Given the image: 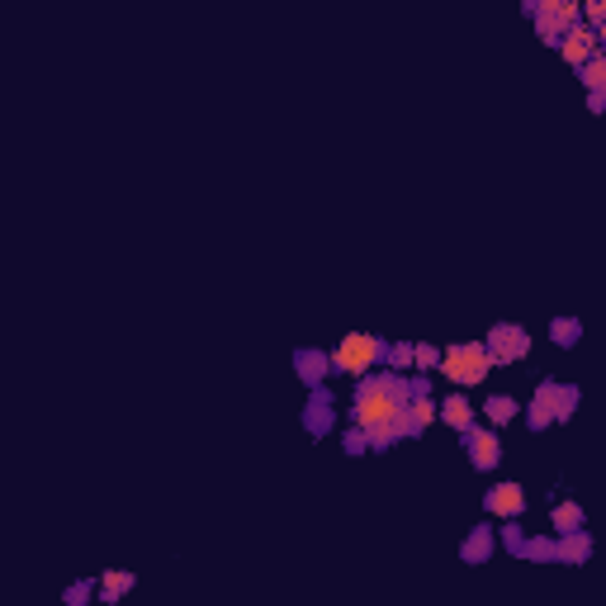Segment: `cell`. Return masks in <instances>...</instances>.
I'll use <instances>...</instances> for the list:
<instances>
[{
    "label": "cell",
    "instance_id": "1",
    "mask_svg": "<svg viewBox=\"0 0 606 606\" xmlns=\"http://www.w3.org/2000/svg\"><path fill=\"white\" fill-rule=\"evenodd\" d=\"M427 393L422 384H412L408 375H393V370H375L370 379L356 384V398H351V431H360L375 450L393 446L412 436V398Z\"/></svg>",
    "mask_w": 606,
    "mask_h": 606
},
{
    "label": "cell",
    "instance_id": "2",
    "mask_svg": "<svg viewBox=\"0 0 606 606\" xmlns=\"http://www.w3.org/2000/svg\"><path fill=\"white\" fill-rule=\"evenodd\" d=\"M332 356V375H341V379H370L389 360V341L384 337H375V332H346V337L327 351Z\"/></svg>",
    "mask_w": 606,
    "mask_h": 606
},
{
    "label": "cell",
    "instance_id": "3",
    "mask_svg": "<svg viewBox=\"0 0 606 606\" xmlns=\"http://www.w3.org/2000/svg\"><path fill=\"white\" fill-rule=\"evenodd\" d=\"M488 375H493V356L483 341H460V346L441 351V379H450L455 389H474Z\"/></svg>",
    "mask_w": 606,
    "mask_h": 606
},
{
    "label": "cell",
    "instance_id": "4",
    "mask_svg": "<svg viewBox=\"0 0 606 606\" xmlns=\"http://www.w3.org/2000/svg\"><path fill=\"white\" fill-rule=\"evenodd\" d=\"M573 412H578V389L559 384V379H545V384L535 389L531 403L521 408V417H526L535 431H545V427H554V422H569Z\"/></svg>",
    "mask_w": 606,
    "mask_h": 606
},
{
    "label": "cell",
    "instance_id": "5",
    "mask_svg": "<svg viewBox=\"0 0 606 606\" xmlns=\"http://www.w3.org/2000/svg\"><path fill=\"white\" fill-rule=\"evenodd\" d=\"M526 15L535 19L540 38L559 48V38L569 34L573 24H583V5L578 0H535V5H526Z\"/></svg>",
    "mask_w": 606,
    "mask_h": 606
},
{
    "label": "cell",
    "instance_id": "6",
    "mask_svg": "<svg viewBox=\"0 0 606 606\" xmlns=\"http://www.w3.org/2000/svg\"><path fill=\"white\" fill-rule=\"evenodd\" d=\"M483 346H488L493 365H517V360L531 356V332H526L521 322H493Z\"/></svg>",
    "mask_w": 606,
    "mask_h": 606
},
{
    "label": "cell",
    "instance_id": "7",
    "mask_svg": "<svg viewBox=\"0 0 606 606\" xmlns=\"http://www.w3.org/2000/svg\"><path fill=\"white\" fill-rule=\"evenodd\" d=\"M483 512H488V517H498V521L521 517V512H526V488H521V483H512V479L493 483V488L483 493Z\"/></svg>",
    "mask_w": 606,
    "mask_h": 606
},
{
    "label": "cell",
    "instance_id": "8",
    "mask_svg": "<svg viewBox=\"0 0 606 606\" xmlns=\"http://www.w3.org/2000/svg\"><path fill=\"white\" fill-rule=\"evenodd\" d=\"M597 53H602V38H597V29H588V24H573L569 34L559 38V57H564L569 67H578V72H583Z\"/></svg>",
    "mask_w": 606,
    "mask_h": 606
},
{
    "label": "cell",
    "instance_id": "9",
    "mask_svg": "<svg viewBox=\"0 0 606 606\" xmlns=\"http://www.w3.org/2000/svg\"><path fill=\"white\" fill-rule=\"evenodd\" d=\"M464 450H469V464L479 469V474H493L502 464V441L493 427H474L469 436H464Z\"/></svg>",
    "mask_w": 606,
    "mask_h": 606
},
{
    "label": "cell",
    "instance_id": "10",
    "mask_svg": "<svg viewBox=\"0 0 606 606\" xmlns=\"http://www.w3.org/2000/svg\"><path fill=\"white\" fill-rule=\"evenodd\" d=\"M578 76H583V86H588V95H592V109H597V114H606V53L592 57V62Z\"/></svg>",
    "mask_w": 606,
    "mask_h": 606
},
{
    "label": "cell",
    "instance_id": "11",
    "mask_svg": "<svg viewBox=\"0 0 606 606\" xmlns=\"http://www.w3.org/2000/svg\"><path fill=\"white\" fill-rule=\"evenodd\" d=\"M441 422H446V427H455L460 436H469V431H474V408H469V398H464V393H450L446 403H441Z\"/></svg>",
    "mask_w": 606,
    "mask_h": 606
},
{
    "label": "cell",
    "instance_id": "12",
    "mask_svg": "<svg viewBox=\"0 0 606 606\" xmlns=\"http://www.w3.org/2000/svg\"><path fill=\"white\" fill-rule=\"evenodd\" d=\"M294 370H299L303 384H322V379L332 375V356L327 351H299L294 356Z\"/></svg>",
    "mask_w": 606,
    "mask_h": 606
},
{
    "label": "cell",
    "instance_id": "13",
    "mask_svg": "<svg viewBox=\"0 0 606 606\" xmlns=\"http://www.w3.org/2000/svg\"><path fill=\"white\" fill-rule=\"evenodd\" d=\"M483 417H488V427L498 431V427H507V422H517V417H521V403L512 398V393H493V398L483 403Z\"/></svg>",
    "mask_w": 606,
    "mask_h": 606
},
{
    "label": "cell",
    "instance_id": "14",
    "mask_svg": "<svg viewBox=\"0 0 606 606\" xmlns=\"http://www.w3.org/2000/svg\"><path fill=\"white\" fill-rule=\"evenodd\" d=\"M583 507L578 502H554L550 507V526H554V535H573V531H583Z\"/></svg>",
    "mask_w": 606,
    "mask_h": 606
},
{
    "label": "cell",
    "instance_id": "15",
    "mask_svg": "<svg viewBox=\"0 0 606 606\" xmlns=\"http://www.w3.org/2000/svg\"><path fill=\"white\" fill-rule=\"evenodd\" d=\"M133 583H138V578H133L128 569H109L105 578L95 583V592H100V602H119V597H124V592L133 588Z\"/></svg>",
    "mask_w": 606,
    "mask_h": 606
},
{
    "label": "cell",
    "instance_id": "16",
    "mask_svg": "<svg viewBox=\"0 0 606 606\" xmlns=\"http://www.w3.org/2000/svg\"><path fill=\"white\" fill-rule=\"evenodd\" d=\"M408 422H412V436H422V431H427L431 422H441V403H431L427 393H417V398H412Z\"/></svg>",
    "mask_w": 606,
    "mask_h": 606
},
{
    "label": "cell",
    "instance_id": "17",
    "mask_svg": "<svg viewBox=\"0 0 606 606\" xmlns=\"http://www.w3.org/2000/svg\"><path fill=\"white\" fill-rule=\"evenodd\" d=\"M588 554H592V545H588V535H583V531L559 535V545H554V559H573V564H583Z\"/></svg>",
    "mask_w": 606,
    "mask_h": 606
},
{
    "label": "cell",
    "instance_id": "18",
    "mask_svg": "<svg viewBox=\"0 0 606 606\" xmlns=\"http://www.w3.org/2000/svg\"><path fill=\"white\" fill-rule=\"evenodd\" d=\"M550 337H554V346H564V351H569V346H578V337H583V322H578V318H554Z\"/></svg>",
    "mask_w": 606,
    "mask_h": 606
},
{
    "label": "cell",
    "instance_id": "19",
    "mask_svg": "<svg viewBox=\"0 0 606 606\" xmlns=\"http://www.w3.org/2000/svg\"><path fill=\"white\" fill-rule=\"evenodd\" d=\"M488 554H493V531L469 535V545H464V559H469V564H479V559H488Z\"/></svg>",
    "mask_w": 606,
    "mask_h": 606
},
{
    "label": "cell",
    "instance_id": "20",
    "mask_svg": "<svg viewBox=\"0 0 606 606\" xmlns=\"http://www.w3.org/2000/svg\"><path fill=\"white\" fill-rule=\"evenodd\" d=\"M412 365H417V370H441V351L427 346V341H417V346H412Z\"/></svg>",
    "mask_w": 606,
    "mask_h": 606
},
{
    "label": "cell",
    "instance_id": "21",
    "mask_svg": "<svg viewBox=\"0 0 606 606\" xmlns=\"http://www.w3.org/2000/svg\"><path fill=\"white\" fill-rule=\"evenodd\" d=\"M583 15H588V29H602V24H606V0H592V5H583Z\"/></svg>",
    "mask_w": 606,
    "mask_h": 606
},
{
    "label": "cell",
    "instance_id": "22",
    "mask_svg": "<svg viewBox=\"0 0 606 606\" xmlns=\"http://www.w3.org/2000/svg\"><path fill=\"white\" fill-rule=\"evenodd\" d=\"M389 365L408 370V365H412V346H389Z\"/></svg>",
    "mask_w": 606,
    "mask_h": 606
},
{
    "label": "cell",
    "instance_id": "23",
    "mask_svg": "<svg viewBox=\"0 0 606 606\" xmlns=\"http://www.w3.org/2000/svg\"><path fill=\"white\" fill-rule=\"evenodd\" d=\"M597 38H602V48H606V24H602V29H597Z\"/></svg>",
    "mask_w": 606,
    "mask_h": 606
}]
</instances>
